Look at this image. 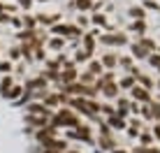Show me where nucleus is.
<instances>
[{"label":"nucleus","instance_id":"nucleus-1","mask_svg":"<svg viewBox=\"0 0 160 153\" xmlns=\"http://www.w3.org/2000/svg\"><path fill=\"white\" fill-rule=\"evenodd\" d=\"M49 123H51L56 130H60V128H65V130H72V128H77V125L81 123V118H79V114H77V111H72L70 107H63L60 111H56L51 118H49Z\"/></svg>","mask_w":160,"mask_h":153},{"label":"nucleus","instance_id":"nucleus-2","mask_svg":"<svg viewBox=\"0 0 160 153\" xmlns=\"http://www.w3.org/2000/svg\"><path fill=\"white\" fill-rule=\"evenodd\" d=\"M51 35L53 37H63V40H81V35H84V30L79 28L77 23H56L51 26Z\"/></svg>","mask_w":160,"mask_h":153},{"label":"nucleus","instance_id":"nucleus-3","mask_svg":"<svg viewBox=\"0 0 160 153\" xmlns=\"http://www.w3.org/2000/svg\"><path fill=\"white\" fill-rule=\"evenodd\" d=\"M72 81H79V67L68 61L60 67V81L58 84H72Z\"/></svg>","mask_w":160,"mask_h":153},{"label":"nucleus","instance_id":"nucleus-4","mask_svg":"<svg viewBox=\"0 0 160 153\" xmlns=\"http://www.w3.org/2000/svg\"><path fill=\"white\" fill-rule=\"evenodd\" d=\"M23 91L26 93H42V91H49V81L44 79V76H32V79H26L23 84Z\"/></svg>","mask_w":160,"mask_h":153},{"label":"nucleus","instance_id":"nucleus-5","mask_svg":"<svg viewBox=\"0 0 160 153\" xmlns=\"http://www.w3.org/2000/svg\"><path fill=\"white\" fill-rule=\"evenodd\" d=\"M35 21H37V26L44 23V26H56L58 21H60V12L56 14H35Z\"/></svg>","mask_w":160,"mask_h":153},{"label":"nucleus","instance_id":"nucleus-6","mask_svg":"<svg viewBox=\"0 0 160 153\" xmlns=\"http://www.w3.org/2000/svg\"><path fill=\"white\" fill-rule=\"evenodd\" d=\"M14 84H16V79L12 74H2V76H0V95L7 97V93H9V88H12Z\"/></svg>","mask_w":160,"mask_h":153},{"label":"nucleus","instance_id":"nucleus-7","mask_svg":"<svg viewBox=\"0 0 160 153\" xmlns=\"http://www.w3.org/2000/svg\"><path fill=\"white\" fill-rule=\"evenodd\" d=\"M26 123H30V128L40 130V128H44V125L49 123V118H44V116H32V114H26Z\"/></svg>","mask_w":160,"mask_h":153},{"label":"nucleus","instance_id":"nucleus-8","mask_svg":"<svg viewBox=\"0 0 160 153\" xmlns=\"http://www.w3.org/2000/svg\"><path fill=\"white\" fill-rule=\"evenodd\" d=\"M79 42H84V49H86L88 53H93V51H95V35H93V32H84Z\"/></svg>","mask_w":160,"mask_h":153},{"label":"nucleus","instance_id":"nucleus-9","mask_svg":"<svg viewBox=\"0 0 160 153\" xmlns=\"http://www.w3.org/2000/svg\"><path fill=\"white\" fill-rule=\"evenodd\" d=\"M100 42L102 44H123L125 42V35H100Z\"/></svg>","mask_w":160,"mask_h":153},{"label":"nucleus","instance_id":"nucleus-10","mask_svg":"<svg viewBox=\"0 0 160 153\" xmlns=\"http://www.w3.org/2000/svg\"><path fill=\"white\" fill-rule=\"evenodd\" d=\"M107 97H116L118 95V84H114V81H109V84H102V88H100Z\"/></svg>","mask_w":160,"mask_h":153},{"label":"nucleus","instance_id":"nucleus-11","mask_svg":"<svg viewBox=\"0 0 160 153\" xmlns=\"http://www.w3.org/2000/svg\"><path fill=\"white\" fill-rule=\"evenodd\" d=\"M72 2H74V7L79 9L81 14L84 12H93V5H95L93 0H72Z\"/></svg>","mask_w":160,"mask_h":153},{"label":"nucleus","instance_id":"nucleus-12","mask_svg":"<svg viewBox=\"0 0 160 153\" xmlns=\"http://www.w3.org/2000/svg\"><path fill=\"white\" fill-rule=\"evenodd\" d=\"M19 97H23V84H14L7 93V100H19Z\"/></svg>","mask_w":160,"mask_h":153},{"label":"nucleus","instance_id":"nucleus-13","mask_svg":"<svg viewBox=\"0 0 160 153\" xmlns=\"http://www.w3.org/2000/svg\"><path fill=\"white\" fill-rule=\"evenodd\" d=\"M86 61H91V53L86 51V49H74V65L77 63H86Z\"/></svg>","mask_w":160,"mask_h":153},{"label":"nucleus","instance_id":"nucleus-14","mask_svg":"<svg viewBox=\"0 0 160 153\" xmlns=\"http://www.w3.org/2000/svg\"><path fill=\"white\" fill-rule=\"evenodd\" d=\"M21 26H26L28 30H32V28H40V26H37V21H35V16H32V14H23V16H21Z\"/></svg>","mask_w":160,"mask_h":153},{"label":"nucleus","instance_id":"nucleus-15","mask_svg":"<svg viewBox=\"0 0 160 153\" xmlns=\"http://www.w3.org/2000/svg\"><path fill=\"white\" fill-rule=\"evenodd\" d=\"M65 42L68 40H63V37H51V40H49V49H53V51H63V47H65Z\"/></svg>","mask_w":160,"mask_h":153},{"label":"nucleus","instance_id":"nucleus-16","mask_svg":"<svg viewBox=\"0 0 160 153\" xmlns=\"http://www.w3.org/2000/svg\"><path fill=\"white\" fill-rule=\"evenodd\" d=\"M86 72H91L93 76H98V74L102 76V65H100V61H91V63H88V70H86Z\"/></svg>","mask_w":160,"mask_h":153},{"label":"nucleus","instance_id":"nucleus-17","mask_svg":"<svg viewBox=\"0 0 160 153\" xmlns=\"http://www.w3.org/2000/svg\"><path fill=\"white\" fill-rule=\"evenodd\" d=\"M100 65H102V67H114V65H116V56H114V53L102 56V58H100Z\"/></svg>","mask_w":160,"mask_h":153},{"label":"nucleus","instance_id":"nucleus-18","mask_svg":"<svg viewBox=\"0 0 160 153\" xmlns=\"http://www.w3.org/2000/svg\"><path fill=\"white\" fill-rule=\"evenodd\" d=\"M12 72H14L12 61H0V74H12Z\"/></svg>","mask_w":160,"mask_h":153},{"label":"nucleus","instance_id":"nucleus-19","mask_svg":"<svg viewBox=\"0 0 160 153\" xmlns=\"http://www.w3.org/2000/svg\"><path fill=\"white\" fill-rule=\"evenodd\" d=\"M32 61H47V49L44 47H37L32 51Z\"/></svg>","mask_w":160,"mask_h":153},{"label":"nucleus","instance_id":"nucleus-20","mask_svg":"<svg viewBox=\"0 0 160 153\" xmlns=\"http://www.w3.org/2000/svg\"><path fill=\"white\" fill-rule=\"evenodd\" d=\"M77 26L84 30V28H88V26H91V19H88L86 14H81V12H79V16H77Z\"/></svg>","mask_w":160,"mask_h":153},{"label":"nucleus","instance_id":"nucleus-21","mask_svg":"<svg viewBox=\"0 0 160 153\" xmlns=\"http://www.w3.org/2000/svg\"><path fill=\"white\" fill-rule=\"evenodd\" d=\"M19 58H21V49H19V47H9L7 61H19Z\"/></svg>","mask_w":160,"mask_h":153},{"label":"nucleus","instance_id":"nucleus-22","mask_svg":"<svg viewBox=\"0 0 160 153\" xmlns=\"http://www.w3.org/2000/svg\"><path fill=\"white\" fill-rule=\"evenodd\" d=\"M91 21H93V23H98V26H107V19H104V14H98V12H93Z\"/></svg>","mask_w":160,"mask_h":153},{"label":"nucleus","instance_id":"nucleus-23","mask_svg":"<svg viewBox=\"0 0 160 153\" xmlns=\"http://www.w3.org/2000/svg\"><path fill=\"white\" fill-rule=\"evenodd\" d=\"M14 67H16L14 74H12L14 79H16V76H23V72H26V63H19V65H14Z\"/></svg>","mask_w":160,"mask_h":153},{"label":"nucleus","instance_id":"nucleus-24","mask_svg":"<svg viewBox=\"0 0 160 153\" xmlns=\"http://www.w3.org/2000/svg\"><path fill=\"white\" fill-rule=\"evenodd\" d=\"M16 7H21V9H30V7H32V0H16Z\"/></svg>","mask_w":160,"mask_h":153},{"label":"nucleus","instance_id":"nucleus-25","mask_svg":"<svg viewBox=\"0 0 160 153\" xmlns=\"http://www.w3.org/2000/svg\"><path fill=\"white\" fill-rule=\"evenodd\" d=\"M109 123H112L114 128H123V121H121L118 116H112V118H109Z\"/></svg>","mask_w":160,"mask_h":153},{"label":"nucleus","instance_id":"nucleus-26","mask_svg":"<svg viewBox=\"0 0 160 153\" xmlns=\"http://www.w3.org/2000/svg\"><path fill=\"white\" fill-rule=\"evenodd\" d=\"M9 19H12L9 12H0V23H9Z\"/></svg>","mask_w":160,"mask_h":153},{"label":"nucleus","instance_id":"nucleus-27","mask_svg":"<svg viewBox=\"0 0 160 153\" xmlns=\"http://www.w3.org/2000/svg\"><path fill=\"white\" fill-rule=\"evenodd\" d=\"M130 14H132V16H142V9H137V7H132V9H130Z\"/></svg>","mask_w":160,"mask_h":153},{"label":"nucleus","instance_id":"nucleus-28","mask_svg":"<svg viewBox=\"0 0 160 153\" xmlns=\"http://www.w3.org/2000/svg\"><path fill=\"white\" fill-rule=\"evenodd\" d=\"M37 2H47V0H37Z\"/></svg>","mask_w":160,"mask_h":153}]
</instances>
